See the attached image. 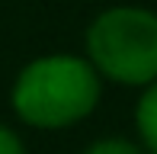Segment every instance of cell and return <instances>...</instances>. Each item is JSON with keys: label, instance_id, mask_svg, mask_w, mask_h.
I'll return each instance as SVG.
<instances>
[{"label": "cell", "instance_id": "2", "mask_svg": "<svg viewBox=\"0 0 157 154\" xmlns=\"http://www.w3.org/2000/svg\"><path fill=\"white\" fill-rule=\"evenodd\" d=\"M93 67L116 83L157 80V13L141 6H112L99 13L87 32Z\"/></svg>", "mask_w": 157, "mask_h": 154}, {"label": "cell", "instance_id": "1", "mask_svg": "<svg viewBox=\"0 0 157 154\" xmlns=\"http://www.w3.org/2000/svg\"><path fill=\"white\" fill-rule=\"evenodd\" d=\"M93 61L77 55H45L23 67L13 87V109L35 129H64L96 109L103 83Z\"/></svg>", "mask_w": 157, "mask_h": 154}, {"label": "cell", "instance_id": "3", "mask_svg": "<svg viewBox=\"0 0 157 154\" xmlns=\"http://www.w3.org/2000/svg\"><path fill=\"white\" fill-rule=\"evenodd\" d=\"M135 122H138V135L144 141V148L151 154H157V80H151L147 90L141 93Z\"/></svg>", "mask_w": 157, "mask_h": 154}, {"label": "cell", "instance_id": "5", "mask_svg": "<svg viewBox=\"0 0 157 154\" xmlns=\"http://www.w3.org/2000/svg\"><path fill=\"white\" fill-rule=\"evenodd\" d=\"M0 154H26V144L19 141V135L6 125H0Z\"/></svg>", "mask_w": 157, "mask_h": 154}, {"label": "cell", "instance_id": "4", "mask_svg": "<svg viewBox=\"0 0 157 154\" xmlns=\"http://www.w3.org/2000/svg\"><path fill=\"white\" fill-rule=\"evenodd\" d=\"M83 154H151V151L135 144V141H128V138H99Z\"/></svg>", "mask_w": 157, "mask_h": 154}]
</instances>
